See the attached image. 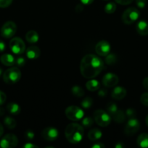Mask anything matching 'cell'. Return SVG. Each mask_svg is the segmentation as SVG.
I'll list each match as a JSON object with an SVG mask.
<instances>
[{
	"mask_svg": "<svg viewBox=\"0 0 148 148\" xmlns=\"http://www.w3.org/2000/svg\"><path fill=\"white\" fill-rule=\"evenodd\" d=\"M4 124L8 129H14L17 125L15 120L10 116H7L4 118Z\"/></svg>",
	"mask_w": 148,
	"mask_h": 148,
	"instance_id": "cb8c5ba5",
	"label": "cell"
},
{
	"mask_svg": "<svg viewBox=\"0 0 148 148\" xmlns=\"http://www.w3.org/2000/svg\"><path fill=\"white\" fill-rule=\"evenodd\" d=\"M2 73H3L2 69H1V68H0V76H1V75H2Z\"/></svg>",
	"mask_w": 148,
	"mask_h": 148,
	"instance_id": "681fc988",
	"label": "cell"
},
{
	"mask_svg": "<svg viewBox=\"0 0 148 148\" xmlns=\"http://www.w3.org/2000/svg\"><path fill=\"white\" fill-rule=\"evenodd\" d=\"M140 12L135 7L126 9L122 14V20L126 25H131L135 23L139 19Z\"/></svg>",
	"mask_w": 148,
	"mask_h": 148,
	"instance_id": "5b68a950",
	"label": "cell"
},
{
	"mask_svg": "<svg viewBox=\"0 0 148 148\" xmlns=\"http://www.w3.org/2000/svg\"><path fill=\"white\" fill-rule=\"evenodd\" d=\"M81 2L83 4H85V5H89L91 3L94 1V0H80Z\"/></svg>",
	"mask_w": 148,
	"mask_h": 148,
	"instance_id": "ee69618b",
	"label": "cell"
},
{
	"mask_svg": "<svg viewBox=\"0 0 148 148\" xmlns=\"http://www.w3.org/2000/svg\"><path fill=\"white\" fill-rule=\"evenodd\" d=\"M139 128H140V124L136 118L129 119L125 127V134L129 137L133 136L139 131Z\"/></svg>",
	"mask_w": 148,
	"mask_h": 148,
	"instance_id": "9c48e42d",
	"label": "cell"
},
{
	"mask_svg": "<svg viewBox=\"0 0 148 148\" xmlns=\"http://www.w3.org/2000/svg\"><path fill=\"white\" fill-rule=\"evenodd\" d=\"M127 91L124 88L120 86L115 87L112 91V98L115 100H121L126 97Z\"/></svg>",
	"mask_w": 148,
	"mask_h": 148,
	"instance_id": "5bb4252c",
	"label": "cell"
},
{
	"mask_svg": "<svg viewBox=\"0 0 148 148\" xmlns=\"http://www.w3.org/2000/svg\"><path fill=\"white\" fill-rule=\"evenodd\" d=\"M71 92H72L73 95L75 96L78 97V98H81L84 95V90H83L82 88L78 86V85H75L71 89Z\"/></svg>",
	"mask_w": 148,
	"mask_h": 148,
	"instance_id": "d4e9b609",
	"label": "cell"
},
{
	"mask_svg": "<svg viewBox=\"0 0 148 148\" xmlns=\"http://www.w3.org/2000/svg\"><path fill=\"white\" fill-rule=\"evenodd\" d=\"M4 114V109L0 107V116H3Z\"/></svg>",
	"mask_w": 148,
	"mask_h": 148,
	"instance_id": "7dc6e473",
	"label": "cell"
},
{
	"mask_svg": "<svg viewBox=\"0 0 148 148\" xmlns=\"http://www.w3.org/2000/svg\"><path fill=\"white\" fill-rule=\"evenodd\" d=\"M24 148H38V146L32 144V143H26V145H24L23 146Z\"/></svg>",
	"mask_w": 148,
	"mask_h": 148,
	"instance_id": "60d3db41",
	"label": "cell"
},
{
	"mask_svg": "<svg viewBox=\"0 0 148 148\" xmlns=\"http://www.w3.org/2000/svg\"><path fill=\"white\" fill-rule=\"evenodd\" d=\"M93 104V99L90 97H86L81 101V106L86 109H89Z\"/></svg>",
	"mask_w": 148,
	"mask_h": 148,
	"instance_id": "f1b7e54d",
	"label": "cell"
},
{
	"mask_svg": "<svg viewBox=\"0 0 148 148\" xmlns=\"http://www.w3.org/2000/svg\"><path fill=\"white\" fill-rule=\"evenodd\" d=\"M136 143L138 146L141 147H148V134L147 133L141 134L136 140Z\"/></svg>",
	"mask_w": 148,
	"mask_h": 148,
	"instance_id": "7402d4cb",
	"label": "cell"
},
{
	"mask_svg": "<svg viewBox=\"0 0 148 148\" xmlns=\"http://www.w3.org/2000/svg\"><path fill=\"white\" fill-rule=\"evenodd\" d=\"M26 56L29 59H36L40 56L41 51L39 47L36 46H31L26 50Z\"/></svg>",
	"mask_w": 148,
	"mask_h": 148,
	"instance_id": "9a60e30c",
	"label": "cell"
},
{
	"mask_svg": "<svg viewBox=\"0 0 148 148\" xmlns=\"http://www.w3.org/2000/svg\"><path fill=\"white\" fill-rule=\"evenodd\" d=\"M105 62L109 65L115 64L117 62V56L113 53H109L105 56Z\"/></svg>",
	"mask_w": 148,
	"mask_h": 148,
	"instance_id": "83f0119b",
	"label": "cell"
},
{
	"mask_svg": "<svg viewBox=\"0 0 148 148\" xmlns=\"http://www.w3.org/2000/svg\"><path fill=\"white\" fill-rule=\"evenodd\" d=\"M126 115L129 119L135 118L136 111H135V110L133 109V108H128L126 111Z\"/></svg>",
	"mask_w": 148,
	"mask_h": 148,
	"instance_id": "d6a6232c",
	"label": "cell"
},
{
	"mask_svg": "<svg viewBox=\"0 0 148 148\" xmlns=\"http://www.w3.org/2000/svg\"><path fill=\"white\" fill-rule=\"evenodd\" d=\"M145 121H146V124H147V127H148V115L147 116L146 119H145Z\"/></svg>",
	"mask_w": 148,
	"mask_h": 148,
	"instance_id": "c3c4849f",
	"label": "cell"
},
{
	"mask_svg": "<svg viewBox=\"0 0 148 148\" xmlns=\"http://www.w3.org/2000/svg\"><path fill=\"white\" fill-rule=\"evenodd\" d=\"M3 132H4V128H3V126L1 125V124L0 123V137L2 136Z\"/></svg>",
	"mask_w": 148,
	"mask_h": 148,
	"instance_id": "bcb514c9",
	"label": "cell"
},
{
	"mask_svg": "<svg viewBox=\"0 0 148 148\" xmlns=\"http://www.w3.org/2000/svg\"><path fill=\"white\" fill-rule=\"evenodd\" d=\"M104 62L99 56L94 54H87L83 57L80 64V70L84 77L93 79L103 69Z\"/></svg>",
	"mask_w": 148,
	"mask_h": 148,
	"instance_id": "6da1fadb",
	"label": "cell"
},
{
	"mask_svg": "<svg viewBox=\"0 0 148 148\" xmlns=\"http://www.w3.org/2000/svg\"><path fill=\"white\" fill-rule=\"evenodd\" d=\"M25 137H26V138L27 139V140H31L34 138L35 134L32 130H27V131L26 132V133H25Z\"/></svg>",
	"mask_w": 148,
	"mask_h": 148,
	"instance_id": "e575fe53",
	"label": "cell"
},
{
	"mask_svg": "<svg viewBox=\"0 0 148 148\" xmlns=\"http://www.w3.org/2000/svg\"><path fill=\"white\" fill-rule=\"evenodd\" d=\"M86 87L88 90L91 91V92H94V91H97L100 89V83L98 80L91 79L86 83Z\"/></svg>",
	"mask_w": 148,
	"mask_h": 148,
	"instance_id": "44dd1931",
	"label": "cell"
},
{
	"mask_svg": "<svg viewBox=\"0 0 148 148\" xmlns=\"http://www.w3.org/2000/svg\"><path fill=\"white\" fill-rule=\"evenodd\" d=\"M118 106L115 103L110 102L107 105V112L110 116H113L118 111Z\"/></svg>",
	"mask_w": 148,
	"mask_h": 148,
	"instance_id": "484cf974",
	"label": "cell"
},
{
	"mask_svg": "<svg viewBox=\"0 0 148 148\" xmlns=\"http://www.w3.org/2000/svg\"><path fill=\"white\" fill-rule=\"evenodd\" d=\"M102 136L101 130L99 129H92L90 130L88 133V138L91 141H96V140H100Z\"/></svg>",
	"mask_w": 148,
	"mask_h": 148,
	"instance_id": "d6986e66",
	"label": "cell"
},
{
	"mask_svg": "<svg viewBox=\"0 0 148 148\" xmlns=\"http://www.w3.org/2000/svg\"><path fill=\"white\" fill-rule=\"evenodd\" d=\"M81 124H82L83 127H86V128H88V127H91V126L94 124V120H93L91 117L86 116L82 119Z\"/></svg>",
	"mask_w": 148,
	"mask_h": 148,
	"instance_id": "f546056e",
	"label": "cell"
},
{
	"mask_svg": "<svg viewBox=\"0 0 148 148\" xmlns=\"http://www.w3.org/2000/svg\"><path fill=\"white\" fill-rule=\"evenodd\" d=\"M6 49L5 43L4 41H2L1 40H0V52H3Z\"/></svg>",
	"mask_w": 148,
	"mask_h": 148,
	"instance_id": "b9f144b4",
	"label": "cell"
},
{
	"mask_svg": "<svg viewBox=\"0 0 148 148\" xmlns=\"http://www.w3.org/2000/svg\"><path fill=\"white\" fill-rule=\"evenodd\" d=\"M115 1L118 4H121V5H128V4H131L133 0H115Z\"/></svg>",
	"mask_w": 148,
	"mask_h": 148,
	"instance_id": "74e56055",
	"label": "cell"
},
{
	"mask_svg": "<svg viewBox=\"0 0 148 148\" xmlns=\"http://www.w3.org/2000/svg\"><path fill=\"white\" fill-rule=\"evenodd\" d=\"M116 10V4L113 2H109L104 6V12L107 14H113Z\"/></svg>",
	"mask_w": 148,
	"mask_h": 148,
	"instance_id": "4316f807",
	"label": "cell"
},
{
	"mask_svg": "<svg viewBox=\"0 0 148 148\" xmlns=\"http://www.w3.org/2000/svg\"><path fill=\"white\" fill-rule=\"evenodd\" d=\"M111 117H113V119L115 120V121H116L117 123H123V121H125L126 118V113L123 112L122 110H118L117 112L114 114L113 116H112Z\"/></svg>",
	"mask_w": 148,
	"mask_h": 148,
	"instance_id": "603a6c76",
	"label": "cell"
},
{
	"mask_svg": "<svg viewBox=\"0 0 148 148\" xmlns=\"http://www.w3.org/2000/svg\"><path fill=\"white\" fill-rule=\"evenodd\" d=\"M7 109L8 112L12 115H18L21 111L20 106L14 102H11L7 104Z\"/></svg>",
	"mask_w": 148,
	"mask_h": 148,
	"instance_id": "ffe728a7",
	"label": "cell"
},
{
	"mask_svg": "<svg viewBox=\"0 0 148 148\" xmlns=\"http://www.w3.org/2000/svg\"><path fill=\"white\" fill-rule=\"evenodd\" d=\"M10 48L15 54L20 55L26 51V44L20 38H13L10 42Z\"/></svg>",
	"mask_w": 148,
	"mask_h": 148,
	"instance_id": "52a82bcc",
	"label": "cell"
},
{
	"mask_svg": "<svg viewBox=\"0 0 148 148\" xmlns=\"http://www.w3.org/2000/svg\"><path fill=\"white\" fill-rule=\"evenodd\" d=\"M12 2V0H0V8L8 7Z\"/></svg>",
	"mask_w": 148,
	"mask_h": 148,
	"instance_id": "836d02e7",
	"label": "cell"
},
{
	"mask_svg": "<svg viewBox=\"0 0 148 148\" xmlns=\"http://www.w3.org/2000/svg\"><path fill=\"white\" fill-rule=\"evenodd\" d=\"M17 31V25L12 21H7L2 25L1 29V35L4 38H11Z\"/></svg>",
	"mask_w": 148,
	"mask_h": 148,
	"instance_id": "ba28073f",
	"label": "cell"
},
{
	"mask_svg": "<svg viewBox=\"0 0 148 148\" xmlns=\"http://www.w3.org/2000/svg\"><path fill=\"white\" fill-rule=\"evenodd\" d=\"M26 39L28 43H36L39 41V36L35 30H29L26 34Z\"/></svg>",
	"mask_w": 148,
	"mask_h": 148,
	"instance_id": "ac0fdd59",
	"label": "cell"
},
{
	"mask_svg": "<svg viewBox=\"0 0 148 148\" xmlns=\"http://www.w3.org/2000/svg\"><path fill=\"white\" fill-rule=\"evenodd\" d=\"M137 7L140 9H144L147 5V0H136Z\"/></svg>",
	"mask_w": 148,
	"mask_h": 148,
	"instance_id": "d590c367",
	"label": "cell"
},
{
	"mask_svg": "<svg viewBox=\"0 0 148 148\" xmlns=\"http://www.w3.org/2000/svg\"><path fill=\"white\" fill-rule=\"evenodd\" d=\"M84 134V127L77 123H71L66 127L65 135L71 144H78L82 140Z\"/></svg>",
	"mask_w": 148,
	"mask_h": 148,
	"instance_id": "7a4b0ae2",
	"label": "cell"
},
{
	"mask_svg": "<svg viewBox=\"0 0 148 148\" xmlns=\"http://www.w3.org/2000/svg\"><path fill=\"white\" fill-rule=\"evenodd\" d=\"M118 77L112 72H108L105 74L102 77V84L104 86L107 88H112L114 87L118 83Z\"/></svg>",
	"mask_w": 148,
	"mask_h": 148,
	"instance_id": "4fadbf2b",
	"label": "cell"
},
{
	"mask_svg": "<svg viewBox=\"0 0 148 148\" xmlns=\"http://www.w3.org/2000/svg\"><path fill=\"white\" fill-rule=\"evenodd\" d=\"M91 147L92 148H102V147H104V145L102 143H96V144L93 145L91 146Z\"/></svg>",
	"mask_w": 148,
	"mask_h": 148,
	"instance_id": "7bdbcfd3",
	"label": "cell"
},
{
	"mask_svg": "<svg viewBox=\"0 0 148 148\" xmlns=\"http://www.w3.org/2000/svg\"><path fill=\"white\" fill-rule=\"evenodd\" d=\"M7 100V95L4 92L0 90V106L3 105L6 102Z\"/></svg>",
	"mask_w": 148,
	"mask_h": 148,
	"instance_id": "8d00e7d4",
	"label": "cell"
},
{
	"mask_svg": "<svg viewBox=\"0 0 148 148\" xmlns=\"http://www.w3.org/2000/svg\"><path fill=\"white\" fill-rule=\"evenodd\" d=\"M21 78V72L17 67H11L3 73V80L8 85L17 83Z\"/></svg>",
	"mask_w": 148,
	"mask_h": 148,
	"instance_id": "3957f363",
	"label": "cell"
},
{
	"mask_svg": "<svg viewBox=\"0 0 148 148\" xmlns=\"http://www.w3.org/2000/svg\"><path fill=\"white\" fill-rule=\"evenodd\" d=\"M0 62L1 64L7 66H12L15 64V58L10 53H5L1 55L0 57Z\"/></svg>",
	"mask_w": 148,
	"mask_h": 148,
	"instance_id": "e0dca14e",
	"label": "cell"
},
{
	"mask_svg": "<svg viewBox=\"0 0 148 148\" xmlns=\"http://www.w3.org/2000/svg\"><path fill=\"white\" fill-rule=\"evenodd\" d=\"M58 135H59L58 130L56 128L52 127H46L41 132L42 137L44 140H46V141H54L56 139H57Z\"/></svg>",
	"mask_w": 148,
	"mask_h": 148,
	"instance_id": "7c38bea8",
	"label": "cell"
},
{
	"mask_svg": "<svg viewBox=\"0 0 148 148\" xmlns=\"http://www.w3.org/2000/svg\"><path fill=\"white\" fill-rule=\"evenodd\" d=\"M65 116L71 121H78L84 118V112L81 108L76 106H71L65 110Z\"/></svg>",
	"mask_w": 148,
	"mask_h": 148,
	"instance_id": "8992f818",
	"label": "cell"
},
{
	"mask_svg": "<svg viewBox=\"0 0 148 148\" xmlns=\"http://www.w3.org/2000/svg\"><path fill=\"white\" fill-rule=\"evenodd\" d=\"M140 101L144 106H148V92H145L141 95Z\"/></svg>",
	"mask_w": 148,
	"mask_h": 148,
	"instance_id": "1f68e13d",
	"label": "cell"
},
{
	"mask_svg": "<svg viewBox=\"0 0 148 148\" xmlns=\"http://www.w3.org/2000/svg\"><path fill=\"white\" fill-rule=\"evenodd\" d=\"M142 85H143V87L145 88V89L148 90V77H145V79H143Z\"/></svg>",
	"mask_w": 148,
	"mask_h": 148,
	"instance_id": "ab89813d",
	"label": "cell"
},
{
	"mask_svg": "<svg viewBox=\"0 0 148 148\" xmlns=\"http://www.w3.org/2000/svg\"><path fill=\"white\" fill-rule=\"evenodd\" d=\"M98 95L99 96L101 97V98H104L107 95V90L105 89H102L100 90V91L98 92Z\"/></svg>",
	"mask_w": 148,
	"mask_h": 148,
	"instance_id": "f35d334b",
	"label": "cell"
},
{
	"mask_svg": "<svg viewBox=\"0 0 148 148\" xmlns=\"http://www.w3.org/2000/svg\"><path fill=\"white\" fill-rule=\"evenodd\" d=\"M15 64H17V66H19V67H22V66H24L25 64H26V59H25L24 57H23V56H18V57L16 58Z\"/></svg>",
	"mask_w": 148,
	"mask_h": 148,
	"instance_id": "4dcf8cb0",
	"label": "cell"
},
{
	"mask_svg": "<svg viewBox=\"0 0 148 148\" xmlns=\"http://www.w3.org/2000/svg\"><path fill=\"white\" fill-rule=\"evenodd\" d=\"M94 120L99 126L105 127L111 122V116L104 110L98 109L94 111Z\"/></svg>",
	"mask_w": 148,
	"mask_h": 148,
	"instance_id": "277c9868",
	"label": "cell"
},
{
	"mask_svg": "<svg viewBox=\"0 0 148 148\" xmlns=\"http://www.w3.org/2000/svg\"><path fill=\"white\" fill-rule=\"evenodd\" d=\"M110 45L106 40H100L97 43L95 46V51L99 56H106L110 53Z\"/></svg>",
	"mask_w": 148,
	"mask_h": 148,
	"instance_id": "8fae6325",
	"label": "cell"
},
{
	"mask_svg": "<svg viewBox=\"0 0 148 148\" xmlns=\"http://www.w3.org/2000/svg\"><path fill=\"white\" fill-rule=\"evenodd\" d=\"M136 32L138 34L142 36H145L148 35V23L145 20H140L136 24Z\"/></svg>",
	"mask_w": 148,
	"mask_h": 148,
	"instance_id": "2e32d148",
	"label": "cell"
},
{
	"mask_svg": "<svg viewBox=\"0 0 148 148\" xmlns=\"http://www.w3.org/2000/svg\"><path fill=\"white\" fill-rule=\"evenodd\" d=\"M18 144V139L17 136L13 134H6L0 141V147L13 148Z\"/></svg>",
	"mask_w": 148,
	"mask_h": 148,
	"instance_id": "30bf717a",
	"label": "cell"
},
{
	"mask_svg": "<svg viewBox=\"0 0 148 148\" xmlns=\"http://www.w3.org/2000/svg\"><path fill=\"white\" fill-rule=\"evenodd\" d=\"M125 147L124 144L122 142H118L115 145V148H123Z\"/></svg>",
	"mask_w": 148,
	"mask_h": 148,
	"instance_id": "f6af8a7d",
	"label": "cell"
}]
</instances>
